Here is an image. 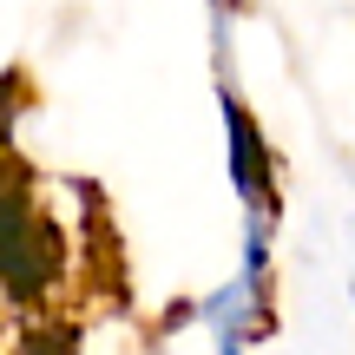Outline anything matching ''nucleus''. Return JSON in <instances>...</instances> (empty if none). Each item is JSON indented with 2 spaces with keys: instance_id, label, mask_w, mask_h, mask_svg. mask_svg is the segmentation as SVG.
<instances>
[]
</instances>
